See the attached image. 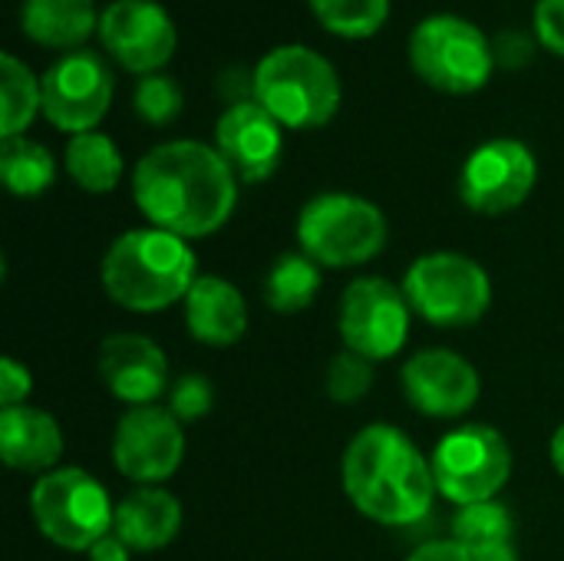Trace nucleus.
Wrapping results in <instances>:
<instances>
[{
  "instance_id": "6e6552de",
  "label": "nucleus",
  "mask_w": 564,
  "mask_h": 561,
  "mask_svg": "<svg viewBox=\"0 0 564 561\" xmlns=\"http://www.w3.org/2000/svg\"><path fill=\"white\" fill-rule=\"evenodd\" d=\"M403 294L433 327H473L492 304V281L486 268L456 251H433L406 268Z\"/></svg>"
},
{
  "instance_id": "7ed1b4c3",
  "label": "nucleus",
  "mask_w": 564,
  "mask_h": 561,
  "mask_svg": "<svg viewBox=\"0 0 564 561\" xmlns=\"http://www.w3.org/2000/svg\"><path fill=\"white\" fill-rule=\"evenodd\" d=\"M106 294L135 314L165 311L192 291L195 251L185 238L162 228H132L122 231L102 255L99 268Z\"/></svg>"
},
{
  "instance_id": "2f4dec72",
  "label": "nucleus",
  "mask_w": 564,
  "mask_h": 561,
  "mask_svg": "<svg viewBox=\"0 0 564 561\" xmlns=\"http://www.w3.org/2000/svg\"><path fill=\"white\" fill-rule=\"evenodd\" d=\"M33 390V377L23 364H17L13 357L0 360V403L3 407H20Z\"/></svg>"
},
{
  "instance_id": "423d86ee",
  "label": "nucleus",
  "mask_w": 564,
  "mask_h": 561,
  "mask_svg": "<svg viewBox=\"0 0 564 561\" xmlns=\"http://www.w3.org/2000/svg\"><path fill=\"white\" fill-rule=\"evenodd\" d=\"M410 66L433 89L469 96L489 83L496 53L492 40L476 23L456 13H436L426 17L410 36Z\"/></svg>"
},
{
  "instance_id": "9b49d317",
  "label": "nucleus",
  "mask_w": 564,
  "mask_h": 561,
  "mask_svg": "<svg viewBox=\"0 0 564 561\" xmlns=\"http://www.w3.org/2000/svg\"><path fill=\"white\" fill-rule=\"evenodd\" d=\"M539 162L519 139H489L459 172V198L476 215H509L535 188Z\"/></svg>"
},
{
  "instance_id": "20e7f679",
  "label": "nucleus",
  "mask_w": 564,
  "mask_h": 561,
  "mask_svg": "<svg viewBox=\"0 0 564 561\" xmlns=\"http://www.w3.org/2000/svg\"><path fill=\"white\" fill-rule=\"evenodd\" d=\"M254 103H261L284 129H321L340 109V76L327 56L311 46H274L251 69Z\"/></svg>"
},
{
  "instance_id": "5701e85b",
  "label": "nucleus",
  "mask_w": 564,
  "mask_h": 561,
  "mask_svg": "<svg viewBox=\"0 0 564 561\" xmlns=\"http://www.w3.org/2000/svg\"><path fill=\"white\" fill-rule=\"evenodd\" d=\"M0 175H3V185L10 195L36 198L53 185L56 162L43 142L13 136V139H3V145H0Z\"/></svg>"
},
{
  "instance_id": "a211bd4d",
  "label": "nucleus",
  "mask_w": 564,
  "mask_h": 561,
  "mask_svg": "<svg viewBox=\"0 0 564 561\" xmlns=\"http://www.w3.org/2000/svg\"><path fill=\"white\" fill-rule=\"evenodd\" d=\"M185 327L208 347H231L248 331V304L231 281L198 274L185 294Z\"/></svg>"
},
{
  "instance_id": "bb28decb",
  "label": "nucleus",
  "mask_w": 564,
  "mask_h": 561,
  "mask_svg": "<svg viewBox=\"0 0 564 561\" xmlns=\"http://www.w3.org/2000/svg\"><path fill=\"white\" fill-rule=\"evenodd\" d=\"M512 532H516V519L496 499L476 503V506H463L453 516V539L466 552L486 549V546H499V542H512Z\"/></svg>"
},
{
  "instance_id": "7c9ffc66",
  "label": "nucleus",
  "mask_w": 564,
  "mask_h": 561,
  "mask_svg": "<svg viewBox=\"0 0 564 561\" xmlns=\"http://www.w3.org/2000/svg\"><path fill=\"white\" fill-rule=\"evenodd\" d=\"M535 36L545 50L564 56V0H539L535 7Z\"/></svg>"
},
{
  "instance_id": "f8f14e48",
  "label": "nucleus",
  "mask_w": 564,
  "mask_h": 561,
  "mask_svg": "<svg viewBox=\"0 0 564 561\" xmlns=\"http://www.w3.org/2000/svg\"><path fill=\"white\" fill-rule=\"evenodd\" d=\"M43 116L69 136L93 132L112 106V73L93 50H73L40 76Z\"/></svg>"
},
{
  "instance_id": "f03ea898",
  "label": "nucleus",
  "mask_w": 564,
  "mask_h": 561,
  "mask_svg": "<svg viewBox=\"0 0 564 561\" xmlns=\"http://www.w3.org/2000/svg\"><path fill=\"white\" fill-rule=\"evenodd\" d=\"M340 476L354 509L377 526H413L436 496L430 460L390 423H373L350 440Z\"/></svg>"
},
{
  "instance_id": "dca6fc26",
  "label": "nucleus",
  "mask_w": 564,
  "mask_h": 561,
  "mask_svg": "<svg viewBox=\"0 0 564 561\" xmlns=\"http://www.w3.org/2000/svg\"><path fill=\"white\" fill-rule=\"evenodd\" d=\"M215 149L238 182H264L281 165L284 126L254 99L235 103L215 126Z\"/></svg>"
},
{
  "instance_id": "9d476101",
  "label": "nucleus",
  "mask_w": 564,
  "mask_h": 561,
  "mask_svg": "<svg viewBox=\"0 0 564 561\" xmlns=\"http://www.w3.org/2000/svg\"><path fill=\"white\" fill-rule=\"evenodd\" d=\"M410 314L413 308L403 288L387 278H357L340 298L337 331L347 350L377 364L403 350L410 337Z\"/></svg>"
},
{
  "instance_id": "6ab92c4d",
  "label": "nucleus",
  "mask_w": 564,
  "mask_h": 561,
  "mask_svg": "<svg viewBox=\"0 0 564 561\" xmlns=\"http://www.w3.org/2000/svg\"><path fill=\"white\" fill-rule=\"evenodd\" d=\"M0 456L10 470L43 473L63 456V430L56 417L36 407H3L0 410Z\"/></svg>"
},
{
  "instance_id": "b1692460",
  "label": "nucleus",
  "mask_w": 564,
  "mask_h": 561,
  "mask_svg": "<svg viewBox=\"0 0 564 561\" xmlns=\"http://www.w3.org/2000/svg\"><path fill=\"white\" fill-rule=\"evenodd\" d=\"M0 103H3V109H0V136L3 139L23 136L26 126L36 119V112H43L40 79L13 53L0 56Z\"/></svg>"
},
{
  "instance_id": "1a4fd4ad",
  "label": "nucleus",
  "mask_w": 564,
  "mask_h": 561,
  "mask_svg": "<svg viewBox=\"0 0 564 561\" xmlns=\"http://www.w3.org/2000/svg\"><path fill=\"white\" fill-rule=\"evenodd\" d=\"M436 493L453 506H476L496 499L512 476V450L506 436L486 423H463L449 430L433 450Z\"/></svg>"
},
{
  "instance_id": "e433bc0d",
  "label": "nucleus",
  "mask_w": 564,
  "mask_h": 561,
  "mask_svg": "<svg viewBox=\"0 0 564 561\" xmlns=\"http://www.w3.org/2000/svg\"><path fill=\"white\" fill-rule=\"evenodd\" d=\"M549 453H552V466L558 470L564 476V423L555 430V436H552V446H549Z\"/></svg>"
},
{
  "instance_id": "0eeeda50",
  "label": "nucleus",
  "mask_w": 564,
  "mask_h": 561,
  "mask_svg": "<svg viewBox=\"0 0 564 561\" xmlns=\"http://www.w3.org/2000/svg\"><path fill=\"white\" fill-rule=\"evenodd\" d=\"M30 513L40 536L66 552H89L112 532L116 506L86 470H50L33 483Z\"/></svg>"
},
{
  "instance_id": "aec40b11",
  "label": "nucleus",
  "mask_w": 564,
  "mask_h": 561,
  "mask_svg": "<svg viewBox=\"0 0 564 561\" xmlns=\"http://www.w3.org/2000/svg\"><path fill=\"white\" fill-rule=\"evenodd\" d=\"M182 529V506L172 493L159 486H139L129 493L112 516V532L132 552H155L165 549Z\"/></svg>"
},
{
  "instance_id": "473e14b6",
  "label": "nucleus",
  "mask_w": 564,
  "mask_h": 561,
  "mask_svg": "<svg viewBox=\"0 0 564 561\" xmlns=\"http://www.w3.org/2000/svg\"><path fill=\"white\" fill-rule=\"evenodd\" d=\"M492 53H496V63H502L506 69H519L532 60V43L525 33L506 30L492 40Z\"/></svg>"
},
{
  "instance_id": "4be33fe9",
  "label": "nucleus",
  "mask_w": 564,
  "mask_h": 561,
  "mask_svg": "<svg viewBox=\"0 0 564 561\" xmlns=\"http://www.w3.org/2000/svg\"><path fill=\"white\" fill-rule=\"evenodd\" d=\"M66 172L69 179L89 192V195H106L122 182L126 162L116 149V142L102 132H79L66 145Z\"/></svg>"
},
{
  "instance_id": "c85d7f7f",
  "label": "nucleus",
  "mask_w": 564,
  "mask_h": 561,
  "mask_svg": "<svg viewBox=\"0 0 564 561\" xmlns=\"http://www.w3.org/2000/svg\"><path fill=\"white\" fill-rule=\"evenodd\" d=\"M373 387V360L354 354V350H340L330 367H327V393L334 403H360L367 397V390Z\"/></svg>"
},
{
  "instance_id": "f704fd0d",
  "label": "nucleus",
  "mask_w": 564,
  "mask_h": 561,
  "mask_svg": "<svg viewBox=\"0 0 564 561\" xmlns=\"http://www.w3.org/2000/svg\"><path fill=\"white\" fill-rule=\"evenodd\" d=\"M129 559H132V549H129L116 532L102 536V539L89 549V561H129Z\"/></svg>"
},
{
  "instance_id": "4468645a",
  "label": "nucleus",
  "mask_w": 564,
  "mask_h": 561,
  "mask_svg": "<svg viewBox=\"0 0 564 561\" xmlns=\"http://www.w3.org/2000/svg\"><path fill=\"white\" fill-rule=\"evenodd\" d=\"M99 40L122 69L152 76L172 60L178 33L155 0H112L99 13Z\"/></svg>"
},
{
  "instance_id": "ddd939ff",
  "label": "nucleus",
  "mask_w": 564,
  "mask_h": 561,
  "mask_svg": "<svg viewBox=\"0 0 564 561\" xmlns=\"http://www.w3.org/2000/svg\"><path fill=\"white\" fill-rule=\"evenodd\" d=\"M185 460V430L172 410L162 407H132L112 436V463L116 470L139 483L159 486L178 473Z\"/></svg>"
},
{
  "instance_id": "412c9836",
  "label": "nucleus",
  "mask_w": 564,
  "mask_h": 561,
  "mask_svg": "<svg viewBox=\"0 0 564 561\" xmlns=\"http://www.w3.org/2000/svg\"><path fill=\"white\" fill-rule=\"evenodd\" d=\"M20 26L36 46L73 53L99 33V13L93 0H23Z\"/></svg>"
},
{
  "instance_id": "a878e982",
  "label": "nucleus",
  "mask_w": 564,
  "mask_h": 561,
  "mask_svg": "<svg viewBox=\"0 0 564 561\" xmlns=\"http://www.w3.org/2000/svg\"><path fill=\"white\" fill-rule=\"evenodd\" d=\"M307 7L321 26L347 40L373 36L390 17V0H307Z\"/></svg>"
},
{
  "instance_id": "f3484780",
  "label": "nucleus",
  "mask_w": 564,
  "mask_h": 561,
  "mask_svg": "<svg viewBox=\"0 0 564 561\" xmlns=\"http://www.w3.org/2000/svg\"><path fill=\"white\" fill-rule=\"evenodd\" d=\"M99 377L129 410L152 407L169 387V357L142 334H112L99 347Z\"/></svg>"
},
{
  "instance_id": "c9c22d12",
  "label": "nucleus",
  "mask_w": 564,
  "mask_h": 561,
  "mask_svg": "<svg viewBox=\"0 0 564 561\" xmlns=\"http://www.w3.org/2000/svg\"><path fill=\"white\" fill-rule=\"evenodd\" d=\"M473 561H519L516 546L512 542H499V546H486V549H473L469 552Z\"/></svg>"
},
{
  "instance_id": "39448f33",
  "label": "nucleus",
  "mask_w": 564,
  "mask_h": 561,
  "mask_svg": "<svg viewBox=\"0 0 564 561\" xmlns=\"http://www.w3.org/2000/svg\"><path fill=\"white\" fill-rule=\"evenodd\" d=\"M387 215L360 195L324 192L297 215L301 251L321 268H357L387 248Z\"/></svg>"
},
{
  "instance_id": "c756f323",
  "label": "nucleus",
  "mask_w": 564,
  "mask_h": 561,
  "mask_svg": "<svg viewBox=\"0 0 564 561\" xmlns=\"http://www.w3.org/2000/svg\"><path fill=\"white\" fill-rule=\"evenodd\" d=\"M212 407H215V390H212V384H208L202 374H185V377L172 387L169 410H172L182 423L202 420L205 413H212Z\"/></svg>"
},
{
  "instance_id": "72a5a7b5",
  "label": "nucleus",
  "mask_w": 564,
  "mask_h": 561,
  "mask_svg": "<svg viewBox=\"0 0 564 561\" xmlns=\"http://www.w3.org/2000/svg\"><path fill=\"white\" fill-rule=\"evenodd\" d=\"M406 561H473L469 552L456 542V539H433L426 546H420Z\"/></svg>"
},
{
  "instance_id": "393cba45",
  "label": "nucleus",
  "mask_w": 564,
  "mask_h": 561,
  "mask_svg": "<svg viewBox=\"0 0 564 561\" xmlns=\"http://www.w3.org/2000/svg\"><path fill=\"white\" fill-rule=\"evenodd\" d=\"M321 291V265L301 255H281L264 278V301L278 314H297L311 308Z\"/></svg>"
},
{
  "instance_id": "f257e3e1",
  "label": "nucleus",
  "mask_w": 564,
  "mask_h": 561,
  "mask_svg": "<svg viewBox=\"0 0 564 561\" xmlns=\"http://www.w3.org/2000/svg\"><path fill=\"white\" fill-rule=\"evenodd\" d=\"M132 198L152 228L178 238H205L231 218L238 179L218 149L198 139H175L139 159L132 172Z\"/></svg>"
},
{
  "instance_id": "2eb2a0df",
  "label": "nucleus",
  "mask_w": 564,
  "mask_h": 561,
  "mask_svg": "<svg viewBox=\"0 0 564 561\" xmlns=\"http://www.w3.org/2000/svg\"><path fill=\"white\" fill-rule=\"evenodd\" d=\"M403 393L416 413L453 420L476 407L482 393V380L466 357L433 347L413 354L403 364Z\"/></svg>"
},
{
  "instance_id": "cd10ccee",
  "label": "nucleus",
  "mask_w": 564,
  "mask_h": 561,
  "mask_svg": "<svg viewBox=\"0 0 564 561\" xmlns=\"http://www.w3.org/2000/svg\"><path fill=\"white\" fill-rule=\"evenodd\" d=\"M185 99H182V89L172 76L165 73H152V76H142L139 86H135V112L142 122L149 126H169L178 119Z\"/></svg>"
}]
</instances>
